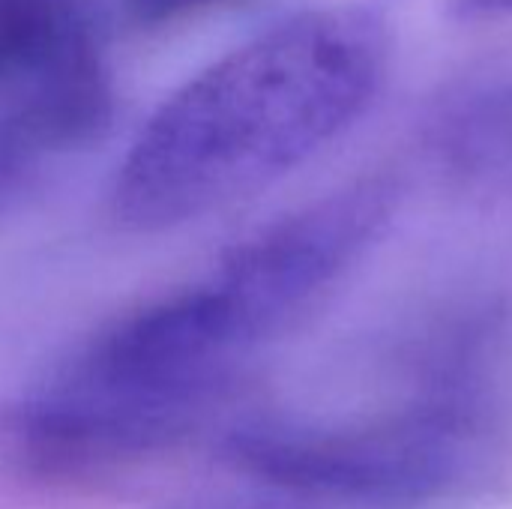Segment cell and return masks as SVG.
<instances>
[{"mask_svg": "<svg viewBox=\"0 0 512 509\" xmlns=\"http://www.w3.org/2000/svg\"><path fill=\"white\" fill-rule=\"evenodd\" d=\"M387 63L390 33L369 9H312L267 27L147 120L114 177V219L165 231L273 186L369 111Z\"/></svg>", "mask_w": 512, "mask_h": 509, "instance_id": "1", "label": "cell"}, {"mask_svg": "<svg viewBox=\"0 0 512 509\" xmlns=\"http://www.w3.org/2000/svg\"><path fill=\"white\" fill-rule=\"evenodd\" d=\"M393 195L381 183L333 192L240 243L207 279L249 345L321 297L384 231Z\"/></svg>", "mask_w": 512, "mask_h": 509, "instance_id": "2", "label": "cell"}, {"mask_svg": "<svg viewBox=\"0 0 512 509\" xmlns=\"http://www.w3.org/2000/svg\"><path fill=\"white\" fill-rule=\"evenodd\" d=\"M111 120L102 54L27 66L0 78V210L63 156L99 141Z\"/></svg>", "mask_w": 512, "mask_h": 509, "instance_id": "3", "label": "cell"}, {"mask_svg": "<svg viewBox=\"0 0 512 509\" xmlns=\"http://www.w3.org/2000/svg\"><path fill=\"white\" fill-rule=\"evenodd\" d=\"M228 0H123L126 12L138 21V24H168V21H180L186 15H195L201 9L219 6Z\"/></svg>", "mask_w": 512, "mask_h": 509, "instance_id": "4", "label": "cell"}, {"mask_svg": "<svg viewBox=\"0 0 512 509\" xmlns=\"http://www.w3.org/2000/svg\"><path fill=\"white\" fill-rule=\"evenodd\" d=\"M447 9L459 21H501V18H512V0H447Z\"/></svg>", "mask_w": 512, "mask_h": 509, "instance_id": "5", "label": "cell"}]
</instances>
